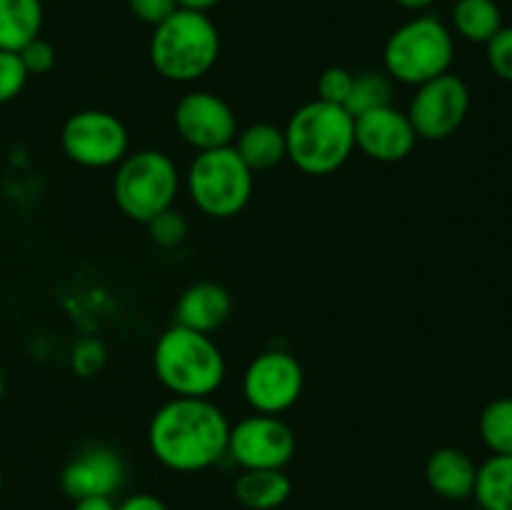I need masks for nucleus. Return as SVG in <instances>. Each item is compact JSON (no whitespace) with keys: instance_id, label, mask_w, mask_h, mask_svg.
I'll return each mask as SVG.
<instances>
[{"instance_id":"obj_1","label":"nucleus","mask_w":512,"mask_h":510,"mask_svg":"<svg viewBox=\"0 0 512 510\" xmlns=\"http://www.w3.org/2000/svg\"><path fill=\"white\" fill-rule=\"evenodd\" d=\"M230 423L210 398H173L148 425L150 453L175 473H200L228 455Z\"/></svg>"},{"instance_id":"obj_2","label":"nucleus","mask_w":512,"mask_h":510,"mask_svg":"<svg viewBox=\"0 0 512 510\" xmlns=\"http://www.w3.org/2000/svg\"><path fill=\"white\" fill-rule=\"evenodd\" d=\"M288 160L305 175H330L355 150V118L343 105L310 100L285 125Z\"/></svg>"},{"instance_id":"obj_3","label":"nucleus","mask_w":512,"mask_h":510,"mask_svg":"<svg viewBox=\"0 0 512 510\" xmlns=\"http://www.w3.org/2000/svg\"><path fill=\"white\" fill-rule=\"evenodd\" d=\"M153 368L175 398H210L223 385L225 358L210 335L173 325L158 338Z\"/></svg>"},{"instance_id":"obj_4","label":"nucleus","mask_w":512,"mask_h":510,"mask_svg":"<svg viewBox=\"0 0 512 510\" xmlns=\"http://www.w3.org/2000/svg\"><path fill=\"white\" fill-rule=\"evenodd\" d=\"M220 55V33L208 13L178 8L153 28L150 63L170 83H195L213 70Z\"/></svg>"},{"instance_id":"obj_5","label":"nucleus","mask_w":512,"mask_h":510,"mask_svg":"<svg viewBox=\"0 0 512 510\" xmlns=\"http://www.w3.org/2000/svg\"><path fill=\"white\" fill-rule=\"evenodd\" d=\"M455 58L453 30L435 15H415L390 33L383 48L385 73L395 83L423 85L450 73Z\"/></svg>"},{"instance_id":"obj_6","label":"nucleus","mask_w":512,"mask_h":510,"mask_svg":"<svg viewBox=\"0 0 512 510\" xmlns=\"http://www.w3.org/2000/svg\"><path fill=\"white\" fill-rule=\"evenodd\" d=\"M180 190V170L163 150H135L118 163L113 195L130 220L148 223L173 208Z\"/></svg>"},{"instance_id":"obj_7","label":"nucleus","mask_w":512,"mask_h":510,"mask_svg":"<svg viewBox=\"0 0 512 510\" xmlns=\"http://www.w3.org/2000/svg\"><path fill=\"white\" fill-rule=\"evenodd\" d=\"M253 175L233 145H225L195 155L185 173V188L200 213L225 220L235 218L250 203Z\"/></svg>"},{"instance_id":"obj_8","label":"nucleus","mask_w":512,"mask_h":510,"mask_svg":"<svg viewBox=\"0 0 512 510\" xmlns=\"http://www.w3.org/2000/svg\"><path fill=\"white\" fill-rule=\"evenodd\" d=\"M63 153L83 168H113L128 155L130 138L123 120L108 110H80L60 133Z\"/></svg>"},{"instance_id":"obj_9","label":"nucleus","mask_w":512,"mask_h":510,"mask_svg":"<svg viewBox=\"0 0 512 510\" xmlns=\"http://www.w3.org/2000/svg\"><path fill=\"white\" fill-rule=\"evenodd\" d=\"M305 388L303 365L288 350L255 355L243 373L245 403L263 415H280L293 408Z\"/></svg>"},{"instance_id":"obj_10","label":"nucleus","mask_w":512,"mask_h":510,"mask_svg":"<svg viewBox=\"0 0 512 510\" xmlns=\"http://www.w3.org/2000/svg\"><path fill=\"white\" fill-rule=\"evenodd\" d=\"M295 450L293 428L278 415L255 413L230 425L228 455L243 470H283Z\"/></svg>"},{"instance_id":"obj_11","label":"nucleus","mask_w":512,"mask_h":510,"mask_svg":"<svg viewBox=\"0 0 512 510\" xmlns=\"http://www.w3.org/2000/svg\"><path fill=\"white\" fill-rule=\"evenodd\" d=\"M470 110V88L463 78L443 73L418 85L408 105L415 135L423 140H445L465 123Z\"/></svg>"},{"instance_id":"obj_12","label":"nucleus","mask_w":512,"mask_h":510,"mask_svg":"<svg viewBox=\"0 0 512 510\" xmlns=\"http://www.w3.org/2000/svg\"><path fill=\"white\" fill-rule=\"evenodd\" d=\"M173 123L180 138L198 153L233 145L238 135V118L233 108L220 95L208 90H193L183 95L175 105Z\"/></svg>"},{"instance_id":"obj_13","label":"nucleus","mask_w":512,"mask_h":510,"mask_svg":"<svg viewBox=\"0 0 512 510\" xmlns=\"http://www.w3.org/2000/svg\"><path fill=\"white\" fill-rule=\"evenodd\" d=\"M125 480V463L108 445H88L68 460L60 473V488L70 500L113 498Z\"/></svg>"},{"instance_id":"obj_14","label":"nucleus","mask_w":512,"mask_h":510,"mask_svg":"<svg viewBox=\"0 0 512 510\" xmlns=\"http://www.w3.org/2000/svg\"><path fill=\"white\" fill-rule=\"evenodd\" d=\"M418 135L408 113L385 105L355 118V148L378 163H400L415 150Z\"/></svg>"},{"instance_id":"obj_15","label":"nucleus","mask_w":512,"mask_h":510,"mask_svg":"<svg viewBox=\"0 0 512 510\" xmlns=\"http://www.w3.org/2000/svg\"><path fill=\"white\" fill-rule=\"evenodd\" d=\"M230 313H233V298L228 290L213 280H203L183 290L175 305V325L210 335L228 323Z\"/></svg>"},{"instance_id":"obj_16","label":"nucleus","mask_w":512,"mask_h":510,"mask_svg":"<svg viewBox=\"0 0 512 510\" xmlns=\"http://www.w3.org/2000/svg\"><path fill=\"white\" fill-rule=\"evenodd\" d=\"M478 465L465 450L438 448L425 463V483L435 495L445 500H468L475 493Z\"/></svg>"},{"instance_id":"obj_17","label":"nucleus","mask_w":512,"mask_h":510,"mask_svg":"<svg viewBox=\"0 0 512 510\" xmlns=\"http://www.w3.org/2000/svg\"><path fill=\"white\" fill-rule=\"evenodd\" d=\"M233 148L253 173L273 170L288 160L285 130L273 123H253L245 130H238Z\"/></svg>"},{"instance_id":"obj_18","label":"nucleus","mask_w":512,"mask_h":510,"mask_svg":"<svg viewBox=\"0 0 512 510\" xmlns=\"http://www.w3.org/2000/svg\"><path fill=\"white\" fill-rule=\"evenodd\" d=\"M235 498L248 510H275L288 503L293 483L285 470H243L235 480Z\"/></svg>"},{"instance_id":"obj_19","label":"nucleus","mask_w":512,"mask_h":510,"mask_svg":"<svg viewBox=\"0 0 512 510\" xmlns=\"http://www.w3.org/2000/svg\"><path fill=\"white\" fill-rule=\"evenodd\" d=\"M40 0H0V50L20 53L43 30Z\"/></svg>"},{"instance_id":"obj_20","label":"nucleus","mask_w":512,"mask_h":510,"mask_svg":"<svg viewBox=\"0 0 512 510\" xmlns=\"http://www.w3.org/2000/svg\"><path fill=\"white\" fill-rule=\"evenodd\" d=\"M450 20L455 33L475 45H488L503 28V13L495 0H455Z\"/></svg>"},{"instance_id":"obj_21","label":"nucleus","mask_w":512,"mask_h":510,"mask_svg":"<svg viewBox=\"0 0 512 510\" xmlns=\"http://www.w3.org/2000/svg\"><path fill=\"white\" fill-rule=\"evenodd\" d=\"M473 498L483 510H512V455H490L480 465Z\"/></svg>"},{"instance_id":"obj_22","label":"nucleus","mask_w":512,"mask_h":510,"mask_svg":"<svg viewBox=\"0 0 512 510\" xmlns=\"http://www.w3.org/2000/svg\"><path fill=\"white\" fill-rule=\"evenodd\" d=\"M390 100H393V78L385 70H363L353 78V90H350L345 110L358 118L368 110L393 105Z\"/></svg>"},{"instance_id":"obj_23","label":"nucleus","mask_w":512,"mask_h":510,"mask_svg":"<svg viewBox=\"0 0 512 510\" xmlns=\"http://www.w3.org/2000/svg\"><path fill=\"white\" fill-rule=\"evenodd\" d=\"M480 438L493 455H512V398H498L480 413Z\"/></svg>"},{"instance_id":"obj_24","label":"nucleus","mask_w":512,"mask_h":510,"mask_svg":"<svg viewBox=\"0 0 512 510\" xmlns=\"http://www.w3.org/2000/svg\"><path fill=\"white\" fill-rule=\"evenodd\" d=\"M148 233L150 240L160 248H178L188 238V220L183 213H178L175 208L163 210L160 215H155L153 220H148Z\"/></svg>"},{"instance_id":"obj_25","label":"nucleus","mask_w":512,"mask_h":510,"mask_svg":"<svg viewBox=\"0 0 512 510\" xmlns=\"http://www.w3.org/2000/svg\"><path fill=\"white\" fill-rule=\"evenodd\" d=\"M105 360H108V350L98 338H83L73 345L70 350V368L80 375V378H93L103 370Z\"/></svg>"},{"instance_id":"obj_26","label":"nucleus","mask_w":512,"mask_h":510,"mask_svg":"<svg viewBox=\"0 0 512 510\" xmlns=\"http://www.w3.org/2000/svg\"><path fill=\"white\" fill-rule=\"evenodd\" d=\"M28 78L30 75L25 70L20 55L10 53V50H0V105L18 98L23 93Z\"/></svg>"},{"instance_id":"obj_27","label":"nucleus","mask_w":512,"mask_h":510,"mask_svg":"<svg viewBox=\"0 0 512 510\" xmlns=\"http://www.w3.org/2000/svg\"><path fill=\"white\" fill-rule=\"evenodd\" d=\"M353 78L355 73H350L348 68H340V65L325 68L318 78V100L345 108L350 90H353Z\"/></svg>"},{"instance_id":"obj_28","label":"nucleus","mask_w":512,"mask_h":510,"mask_svg":"<svg viewBox=\"0 0 512 510\" xmlns=\"http://www.w3.org/2000/svg\"><path fill=\"white\" fill-rule=\"evenodd\" d=\"M490 70L505 83H512V25H503L488 45Z\"/></svg>"},{"instance_id":"obj_29","label":"nucleus","mask_w":512,"mask_h":510,"mask_svg":"<svg viewBox=\"0 0 512 510\" xmlns=\"http://www.w3.org/2000/svg\"><path fill=\"white\" fill-rule=\"evenodd\" d=\"M18 55H20V60H23L28 75H48L50 70L55 68V60H58L55 48L45 38L30 40V43L25 45Z\"/></svg>"},{"instance_id":"obj_30","label":"nucleus","mask_w":512,"mask_h":510,"mask_svg":"<svg viewBox=\"0 0 512 510\" xmlns=\"http://www.w3.org/2000/svg\"><path fill=\"white\" fill-rule=\"evenodd\" d=\"M130 13L148 25H160L180 8L178 0H128Z\"/></svg>"},{"instance_id":"obj_31","label":"nucleus","mask_w":512,"mask_h":510,"mask_svg":"<svg viewBox=\"0 0 512 510\" xmlns=\"http://www.w3.org/2000/svg\"><path fill=\"white\" fill-rule=\"evenodd\" d=\"M115 510H168V505L150 493H135L120 505H115Z\"/></svg>"},{"instance_id":"obj_32","label":"nucleus","mask_w":512,"mask_h":510,"mask_svg":"<svg viewBox=\"0 0 512 510\" xmlns=\"http://www.w3.org/2000/svg\"><path fill=\"white\" fill-rule=\"evenodd\" d=\"M73 503V510H115L113 498H83Z\"/></svg>"},{"instance_id":"obj_33","label":"nucleus","mask_w":512,"mask_h":510,"mask_svg":"<svg viewBox=\"0 0 512 510\" xmlns=\"http://www.w3.org/2000/svg\"><path fill=\"white\" fill-rule=\"evenodd\" d=\"M218 3L220 0H178L180 8L195 10V13H208V10H213Z\"/></svg>"},{"instance_id":"obj_34","label":"nucleus","mask_w":512,"mask_h":510,"mask_svg":"<svg viewBox=\"0 0 512 510\" xmlns=\"http://www.w3.org/2000/svg\"><path fill=\"white\" fill-rule=\"evenodd\" d=\"M398 5H403L405 10H413V13H420V10H428L435 0H395Z\"/></svg>"},{"instance_id":"obj_35","label":"nucleus","mask_w":512,"mask_h":510,"mask_svg":"<svg viewBox=\"0 0 512 510\" xmlns=\"http://www.w3.org/2000/svg\"><path fill=\"white\" fill-rule=\"evenodd\" d=\"M3 393H5V375L3 370H0V398H3Z\"/></svg>"},{"instance_id":"obj_36","label":"nucleus","mask_w":512,"mask_h":510,"mask_svg":"<svg viewBox=\"0 0 512 510\" xmlns=\"http://www.w3.org/2000/svg\"><path fill=\"white\" fill-rule=\"evenodd\" d=\"M0 490H3V468H0Z\"/></svg>"}]
</instances>
